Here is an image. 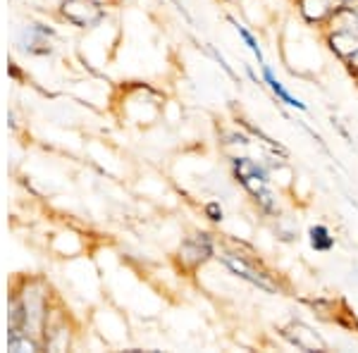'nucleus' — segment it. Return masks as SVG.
Here are the masks:
<instances>
[{"instance_id": "obj_10", "label": "nucleus", "mask_w": 358, "mask_h": 353, "mask_svg": "<svg viewBox=\"0 0 358 353\" xmlns=\"http://www.w3.org/2000/svg\"><path fill=\"white\" fill-rule=\"evenodd\" d=\"M172 3H175V5H177V8H179V10H182V15H184V17H187V20H189V15H187V10H184V8H182V3H179V0H172Z\"/></svg>"}, {"instance_id": "obj_7", "label": "nucleus", "mask_w": 358, "mask_h": 353, "mask_svg": "<svg viewBox=\"0 0 358 353\" xmlns=\"http://www.w3.org/2000/svg\"><path fill=\"white\" fill-rule=\"evenodd\" d=\"M36 349V344L29 339H22L20 332H15L13 337H10V351H34Z\"/></svg>"}, {"instance_id": "obj_9", "label": "nucleus", "mask_w": 358, "mask_h": 353, "mask_svg": "<svg viewBox=\"0 0 358 353\" xmlns=\"http://www.w3.org/2000/svg\"><path fill=\"white\" fill-rule=\"evenodd\" d=\"M346 62H349L351 72H356V74H358V50H356V53L351 55V57H349V60H346Z\"/></svg>"}, {"instance_id": "obj_4", "label": "nucleus", "mask_w": 358, "mask_h": 353, "mask_svg": "<svg viewBox=\"0 0 358 353\" xmlns=\"http://www.w3.org/2000/svg\"><path fill=\"white\" fill-rule=\"evenodd\" d=\"M261 67H263V82L270 86V91H273V94L280 98V101L285 103V106L296 108V110H306V103H301L296 96H292L289 91L285 89V84H282L280 79L275 77V72L270 69V65H261Z\"/></svg>"}, {"instance_id": "obj_1", "label": "nucleus", "mask_w": 358, "mask_h": 353, "mask_svg": "<svg viewBox=\"0 0 358 353\" xmlns=\"http://www.w3.org/2000/svg\"><path fill=\"white\" fill-rule=\"evenodd\" d=\"M224 265H227V268L232 270L234 275H239L241 280H246V282H251V284H256L258 289H265V291H270V294L277 291V287L273 284V282H270V277L265 275V272L256 270L253 265H248L244 258H239V256H224Z\"/></svg>"}, {"instance_id": "obj_5", "label": "nucleus", "mask_w": 358, "mask_h": 353, "mask_svg": "<svg viewBox=\"0 0 358 353\" xmlns=\"http://www.w3.org/2000/svg\"><path fill=\"white\" fill-rule=\"evenodd\" d=\"M308 241H310V248L317 253H327V251H332V246H334V236L330 234V229H327L325 224H313V227L308 229Z\"/></svg>"}, {"instance_id": "obj_3", "label": "nucleus", "mask_w": 358, "mask_h": 353, "mask_svg": "<svg viewBox=\"0 0 358 353\" xmlns=\"http://www.w3.org/2000/svg\"><path fill=\"white\" fill-rule=\"evenodd\" d=\"M330 45L339 57L349 60L358 50V29H334L330 34Z\"/></svg>"}, {"instance_id": "obj_2", "label": "nucleus", "mask_w": 358, "mask_h": 353, "mask_svg": "<svg viewBox=\"0 0 358 353\" xmlns=\"http://www.w3.org/2000/svg\"><path fill=\"white\" fill-rule=\"evenodd\" d=\"M182 256L184 260H189L192 265L196 263H203L208 256H213V241L208 234H196L192 239L184 241L182 246Z\"/></svg>"}, {"instance_id": "obj_8", "label": "nucleus", "mask_w": 358, "mask_h": 353, "mask_svg": "<svg viewBox=\"0 0 358 353\" xmlns=\"http://www.w3.org/2000/svg\"><path fill=\"white\" fill-rule=\"evenodd\" d=\"M206 215L210 217L213 222H220V219L224 217L222 206H220V203H215V201H213V203H208V206H206Z\"/></svg>"}, {"instance_id": "obj_6", "label": "nucleus", "mask_w": 358, "mask_h": 353, "mask_svg": "<svg viewBox=\"0 0 358 353\" xmlns=\"http://www.w3.org/2000/svg\"><path fill=\"white\" fill-rule=\"evenodd\" d=\"M229 22H232V27L236 29V34H239V38L241 41L246 43V48L251 50L253 55H256V60H258V65H265V57H263V50H261V45H258V41H256V36H253L248 29L241 24V22H236L234 17H229Z\"/></svg>"}]
</instances>
